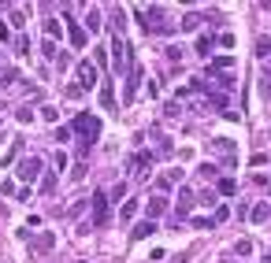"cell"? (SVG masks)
I'll use <instances>...</instances> for the list:
<instances>
[{"instance_id":"obj_1","label":"cell","mask_w":271,"mask_h":263,"mask_svg":"<svg viewBox=\"0 0 271 263\" xmlns=\"http://www.w3.org/2000/svg\"><path fill=\"white\" fill-rule=\"evenodd\" d=\"M137 23H141L145 34H175V26L167 23V15H163L160 4H153V8H137Z\"/></svg>"},{"instance_id":"obj_2","label":"cell","mask_w":271,"mask_h":263,"mask_svg":"<svg viewBox=\"0 0 271 263\" xmlns=\"http://www.w3.org/2000/svg\"><path fill=\"white\" fill-rule=\"evenodd\" d=\"M41 170H45V160H41V156H23L15 174H19L23 182H37V178H41Z\"/></svg>"},{"instance_id":"obj_3","label":"cell","mask_w":271,"mask_h":263,"mask_svg":"<svg viewBox=\"0 0 271 263\" xmlns=\"http://www.w3.org/2000/svg\"><path fill=\"white\" fill-rule=\"evenodd\" d=\"M111 67H115V74L130 71V48H127V41L119 34H115V41H111Z\"/></svg>"},{"instance_id":"obj_4","label":"cell","mask_w":271,"mask_h":263,"mask_svg":"<svg viewBox=\"0 0 271 263\" xmlns=\"http://www.w3.org/2000/svg\"><path fill=\"white\" fill-rule=\"evenodd\" d=\"M71 130H78L82 141H97V137H101V119H97V115H78Z\"/></svg>"},{"instance_id":"obj_5","label":"cell","mask_w":271,"mask_h":263,"mask_svg":"<svg viewBox=\"0 0 271 263\" xmlns=\"http://www.w3.org/2000/svg\"><path fill=\"white\" fill-rule=\"evenodd\" d=\"M89 204H93V226L104 230V226H108V219H111V212H108V193H104V189H101V193H93V200H89Z\"/></svg>"},{"instance_id":"obj_6","label":"cell","mask_w":271,"mask_h":263,"mask_svg":"<svg viewBox=\"0 0 271 263\" xmlns=\"http://www.w3.org/2000/svg\"><path fill=\"white\" fill-rule=\"evenodd\" d=\"M137 85H141V63L130 60V71H127V93H123V100H127V104L137 96Z\"/></svg>"},{"instance_id":"obj_7","label":"cell","mask_w":271,"mask_h":263,"mask_svg":"<svg viewBox=\"0 0 271 263\" xmlns=\"http://www.w3.org/2000/svg\"><path fill=\"white\" fill-rule=\"evenodd\" d=\"M75 74H78V85H82V89H93V85H97V63L82 60L75 67Z\"/></svg>"},{"instance_id":"obj_8","label":"cell","mask_w":271,"mask_h":263,"mask_svg":"<svg viewBox=\"0 0 271 263\" xmlns=\"http://www.w3.org/2000/svg\"><path fill=\"white\" fill-rule=\"evenodd\" d=\"M52 245H56V234H52V230H45V234H37V238H30V256L49 252Z\"/></svg>"},{"instance_id":"obj_9","label":"cell","mask_w":271,"mask_h":263,"mask_svg":"<svg viewBox=\"0 0 271 263\" xmlns=\"http://www.w3.org/2000/svg\"><path fill=\"white\" fill-rule=\"evenodd\" d=\"M230 67H234V56H216V60L208 63V78H219V74H227Z\"/></svg>"},{"instance_id":"obj_10","label":"cell","mask_w":271,"mask_h":263,"mask_svg":"<svg viewBox=\"0 0 271 263\" xmlns=\"http://www.w3.org/2000/svg\"><path fill=\"white\" fill-rule=\"evenodd\" d=\"M190 208H193V193H190V189H178V212H175V222H178V219H186Z\"/></svg>"},{"instance_id":"obj_11","label":"cell","mask_w":271,"mask_h":263,"mask_svg":"<svg viewBox=\"0 0 271 263\" xmlns=\"http://www.w3.org/2000/svg\"><path fill=\"white\" fill-rule=\"evenodd\" d=\"M163 212H167V200H163V196H153V200H149V208H145V219L156 222Z\"/></svg>"},{"instance_id":"obj_12","label":"cell","mask_w":271,"mask_h":263,"mask_svg":"<svg viewBox=\"0 0 271 263\" xmlns=\"http://www.w3.org/2000/svg\"><path fill=\"white\" fill-rule=\"evenodd\" d=\"M153 234H156V222L141 219V222L134 226V234H130V238H134V241H145V238H153Z\"/></svg>"},{"instance_id":"obj_13","label":"cell","mask_w":271,"mask_h":263,"mask_svg":"<svg viewBox=\"0 0 271 263\" xmlns=\"http://www.w3.org/2000/svg\"><path fill=\"white\" fill-rule=\"evenodd\" d=\"M67 37H71V45H75V48H82V45H85V26H82V23H71V26H67Z\"/></svg>"},{"instance_id":"obj_14","label":"cell","mask_w":271,"mask_h":263,"mask_svg":"<svg viewBox=\"0 0 271 263\" xmlns=\"http://www.w3.org/2000/svg\"><path fill=\"white\" fill-rule=\"evenodd\" d=\"M178 178H182V170H167V174H160V178H156V189L163 193V189H171Z\"/></svg>"},{"instance_id":"obj_15","label":"cell","mask_w":271,"mask_h":263,"mask_svg":"<svg viewBox=\"0 0 271 263\" xmlns=\"http://www.w3.org/2000/svg\"><path fill=\"white\" fill-rule=\"evenodd\" d=\"M19 152H23V141H19V137H15V141H11V148H8V156H4V160H0V167H11V163H15V156Z\"/></svg>"},{"instance_id":"obj_16","label":"cell","mask_w":271,"mask_h":263,"mask_svg":"<svg viewBox=\"0 0 271 263\" xmlns=\"http://www.w3.org/2000/svg\"><path fill=\"white\" fill-rule=\"evenodd\" d=\"M201 23H204V19L197 15V11H190V15L182 19V23H178V26H182V30H186V34H193V30H197V26H201Z\"/></svg>"},{"instance_id":"obj_17","label":"cell","mask_w":271,"mask_h":263,"mask_svg":"<svg viewBox=\"0 0 271 263\" xmlns=\"http://www.w3.org/2000/svg\"><path fill=\"white\" fill-rule=\"evenodd\" d=\"M130 167H134V170H145V167H153V152H137L134 160H130Z\"/></svg>"},{"instance_id":"obj_18","label":"cell","mask_w":271,"mask_h":263,"mask_svg":"<svg viewBox=\"0 0 271 263\" xmlns=\"http://www.w3.org/2000/svg\"><path fill=\"white\" fill-rule=\"evenodd\" d=\"M85 26H89V30H93V34H97V30H101V11H97V8H89V11H85Z\"/></svg>"},{"instance_id":"obj_19","label":"cell","mask_w":271,"mask_h":263,"mask_svg":"<svg viewBox=\"0 0 271 263\" xmlns=\"http://www.w3.org/2000/svg\"><path fill=\"white\" fill-rule=\"evenodd\" d=\"M41 56H45V60H59V48H56V41H49V37H45V41H41Z\"/></svg>"},{"instance_id":"obj_20","label":"cell","mask_w":271,"mask_h":263,"mask_svg":"<svg viewBox=\"0 0 271 263\" xmlns=\"http://www.w3.org/2000/svg\"><path fill=\"white\" fill-rule=\"evenodd\" d=\"M19 82V71L15 67H0V85H15Z\"/></svg>"},{"instance_id":"obj_21","label":"cell","mask_w":271,"mask_h":263,"mask_svg":"<svg viewBox=\"0 0 271 263\" xmlns=\"http://www.w3.org/2000/svg\"><path fill=\"white\" fill-rule=\"evenodd\" d=\"M212 34H201V37H197V52H201V56H208V52H212Z\"/></svg>"},{"instance_id":"obj_22","label":"cell","mask_w":271,"mask_h":263,"mask_svg":"<svg viewBox=\"0 0 271 263\" xmlns=\"http://www.w3.org/2000/svg\"><path fill=\"white\" fill-rule=\"evenodd\" d=\"M101 104H104V108H115V93H111V85H108V82L101 85Z\"/></svg>"},{"instance_id":"obj_23","label":"cell","mask_w":271,"mask_h":263,"mask_svg":"<svg viewBox=\"0 0 271 263\" xmlns=\"http://www.w3.org/2000/svg\"><path fill=\"white\" fill-rule=\"evenodd\" d=\"M256 56H260V60H271V37H260V41H256Z\"/></svg>"},{"instance_id":"obj_24","label":"cell","mask_w":271,"mask_h":263,"mask_svg":"<svg viewBox=\"0 0 271 263\" xmlns=\"http://www.w3.org/2000/svg\"><path fill=\"white\" fill-rule=\"evenodd\" d=\"M219 193H223V196H234V193H238V182H234V178H219Z\"/></svg>"},{"instance_id":"obj_25","label":"cell","mask_w":271,"mask_h":263,"mask_svg":"<svg viewBox=\"0 0 271 263\" xmlns=\"http://www.w3.org/2000/svg\"><path fill=\"white\" fill-rule=\"evenodd\" d=\"M41 193H45V196H49V193H56V174H52V170L41 178Z\"/></svg>"},{"instance_id":"obj_26","label":"cell","mask_w":271,"mask_h":263,"mask_svg":"<svg viewBox=\"0 0 271 263\" xmlns=\"http://www.w3.org/2000/svg\"><path fill=\"white\" fill-rule=\"evenodd\" d=\"M134 215H137V204L134 200H127L123 208H119V219H134Z\"/></svg>"},{"instance_id":"obj_27","label":"cell","mask_w":271,"mask_h":263,"mask_svg":"<svg viewBox=\"0 0 271 263\" xmlns=\"http://www.w3.org/2000/svg\"><path fill=\"white\" fill-rule=\"evenodd\" d=\"M45 37H49V41H56V37H59V23H56V19L45 23Z\"/></svg>"},{"instance_id":"obj_28","label":"cell","mask_w":271,"mask_h":263,"mask_svg":"<svg viewBox=\"0 0 271 263\" xmlns=\"http://www.w3.org/2000/svg\"><path fill=\"white\" fill-rule=\"evenodd\" d=\"M216 85H219V89H234L238 78H234V74H219V78H216Z\"/></svg>"},{"instance_id":"obj_29","label":"cell","mask_w":271,"mask_h":263,"mask_svg":"<svg viewBox=\"0 0 271 263\" xmlns=\"http://www.w3.org/2000/svg\"><path fill=\"white\" fill-rule=\"evenodd\" d=\"M15 119H19V122H34V111H30V104H23V108L15 111Z\"/></svg>"},{"instance_id":"obj_30","label":"cell","mask_w":271,"mask_h":263,"mask_svg":"<svg viewBox=\"0 0 271 263\" xmlns=\"http://www.w3.org/2000/svg\"><path fill=\"white\" fill-rule=\"evenodd\" d=\"M82 93H85V89H82V85H78V82H75V85H67V89H63V96H67V100H78V96H82Z\"/></svg>"},{"instance_id":"obj_31","label":"cell","mask_w":271,"mask_h":263,"mask_svg":"<svg viewBox=\"0 0 271 263\" xmlns=\"http://www.w3.org/2000/svg\"><path fill=\"white\" fill-rule=\"evenodd\" d=\"M253 222H268V204H256L253 208Z\"/></svg>"},{"instance_id":"obj_32","label":"cell","mask_w":271,"mask_h":263,"mask_svg":"<svg viewBox=\"0 0 271 263\" xmlns=\"http://www.w3.org/2000/svg\"><path fill=\"white\" fill-rule=\"evenodd\" d=\"M123 196H127V186H123V182H119V186H111L108 200H123Z\"/></svg>"},{"instance_id":"obj_33","label":"cell","mask_w":271,"mask_h":263,"mask_svg":"<svg viewBox=\"0 0 271 263\" xmlns=\"http://www.w3.org/2000/svg\"><path fill=\"white\" fill-rule=\"evenodd\" d=\"M41 119H49V122H56V119H59V111H56V108H52V104H45V108H41Z\"/></svg>"},{"instance_id":"obj_34","label":"cell","mask_w":271,"mask_h":263,"mask_svg":"<svg viewBox=\"0 0 271 263\" xmlns=\"http://www.w3.org/2000/svg\"><path fill=\"white\" fill-rule=\"evenodd\" d=\"M234 252H238V256H249V252H253V241H245V238H242V241H238V248H234Z\"/></svg>"},{"instance_id":"obj_35","label":"cell","mask_w":271,"mask_h":263,"mask_svg":"<svg viewBox=\"0 0 271 263\" xmlns=\"http://www.w3.org/2000/svg\"><path fill=\"white\" fill-rule=\"evenodd\" d=\"M260 93H264V96H271V71L260 78Z\"/></svg>"},{"instance_id":"obj_36","label":"cell","mask_w":271,"mask_h":263,"mask_svg":"<svg viewBox=\"0 0 271 263\" xmlns=\"http://www.w3.org/2000/svg\"><path fill=\"white\" fill-rule=\"evenodd\" d=\"M89 148H93V141H82V144L75 148V156H78V160H85V152H89Z\"/></svg>"},{"instance_id":"obj_37","label":"cell","mask_w":271,"mask_h":263,"mask_svg":"<svg viewBox=\"0 0 271 263\" xmlns=\"http://www.w3.org/2000/svg\"><path fill=\"white\" fill-rule=\"evenodd\" d=\"M201 204H204V208H212V204H216V193H212V189H204V193H201Z\"/></svg>"},{"instance_id":"obj_38","label":"cell","mask_w":271,"mask_h":263,"mask_svg":"<svg viewBox=\"0 0 271 263\" xmlns=\"http://www.w3.org/2000/svg\"><path fill=\"white\" fill-rule=\"evenodd\" d=\"M227 215H230V212H227V208H216V215H212V222H227Z\"/></svg>"},{"instance_id":"obj_39","label":"cell","mask_w":271,"mask_h":263,"mask_svg":"<svg viewBox=\"0 0 271 263\" xmlns=\"http://www.w3.org/2000/svg\"><path fill=\"white\" fill-rule=\"evenodd\" d=\"M193 226H197V230H212L216 222H212V219H193Z\"/></svg>"},{"instance_id":"obj_40","label":"cell","mask_w":271,"mask_h":263,"mask_svg":"<svg viewBox=\"0 0 271 263\" xmlns=\"http://www.w3.org/2000/svg\"><path fill=\"white\" fill-rule=\"evenodd\" d=\"M264 263H271V256H268V260H264Z\"/></svg>"}]
</instances>
